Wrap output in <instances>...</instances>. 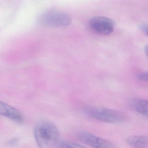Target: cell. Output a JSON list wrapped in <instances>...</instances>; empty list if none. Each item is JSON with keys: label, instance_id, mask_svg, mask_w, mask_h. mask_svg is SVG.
I'll use <instances>...</instances> for the list:
<instances>
[{"label": "cell", "instance_id": "6da1fadb", "mask_svg": "<svg viewBox=\"0 0 148 148\" xmlns=\"http://www.w3.org/2000/svg\"><path fill=\"white\" fill-rule=\"evenodd\" d=\"M34 137L40 148H47L57 145L59 142L60 132L54 124L49 121L39 122L35 126Z\"/></svg>", "mask_w": 148, "mask_h": 148}, {"label": "cell", "instance_id": "4fadbf2b", "mask_svg": "<svg viewBox=\"0 0 148 148\" xmlns=\"http://www.w3.org/2000/svg\"><path fill=\"white\" fill-rule=\"evenodd\" d=\"M144 50L145 53L146 55H147V52H148V45H146L144 47Z\"/></svg>", "mask_w": 148, "mask_h": 148}, {"label": "cell", "instance_id": "8992f818", "mask_svg": "<svg viewBox=\"0 0 148 148\" xmlns=\"http://www.w3.org/2000/svg\"><path fill=\"white\" fill-rule=\"evenodd\" d=\"M0 114L17 123H22L24 120L23 115L21 112L1 101H0Z\"/></svg>", "mask_w": 148, "mask_h": 148}, {"label": "cell", "instance_id": "7c38bea8", "mask_svg": "<svg viewBox=\"0 0 148 148\" xmlns=\"http://www.w3.org/2000/svg\"><path fill=\"white\" fill-rule=\"evenodd\" d=\"M18 140L17 139H13L8 142V144L11 145H14L18 143Z\"/></svg>", "mask_w": 148, "mask_h": 148}, {"label": "cell", "instance_id": "52a82bcc", "mask_svg": "<svg viewBox=\"0 0 148 148\" xmlns=\"http://www.w3.org/2000/svg\"><path fill=\"white\" fill-rule=\"evenodd\" d=\"M129 106L132 110L138 113L145 116H148V102L146 99H134L130 101Z\"/></svg>", "mask_w": 148, "mask_h": 148}, {"label": "cell", "instance_id": "30bf717a", "mask_svg": "<svg viewBox=\"0 0 148 148\" xmlns=\"http://www.w3.org/2000/svg\"><path fill=\"white\" fill-rule=\"evenodd\" d=\"M138 78L143 82H148V73L147 72H144L139 73L138 75Z\"/></svg>", "mask_w": 148, "mask_h": 148}, {"label": "cell", "instance_id": "ba28073f", "mask_svg": "<svg viewBox=\"0 0 148 148\" xmlns=\"http://www.w3.org/2000/svg\"><path fill=\"white\" fill-rule=\"evenodd\" d=\"M126 141L129 145L134 148H145L148 146V138L144 136H130L126 139Z\"/></svg>", "mask_w": 148, "mask_h": 148}, {"label": "cell", "instance_id": "277c9868", "mask_svg": "<svg viewBox=\"0 0 148 148\" xmlns=\"http://www.w3.org/2000/svg\"><path fill=\"white\" fill-rule=\"evenodd\" d=\"M114 21L106 17H93L89 21L91 29L96 33L101 35L110 34L114 30Z\"/></svg>", "mask_w": 148, "mask_h": 148}, {"label": "cell", "instance_id": "9c48e42d", "mask_svg": "<svg viewBox=\"0 0 148 148\" xmlns=\"http://www.w3.org/2000/svg\"><path fill=\"white\" fill-rule=\"evenodd\" d=\"M58 147L60 148H82L85 146L81 145L78 144L76 143L73 142H68V141H62L59 142L58 143Z\"/></svg>", "mask_w": 148, "mask_h": 148}, {"label": "cell", "instance_id": "3957f363", "mask_svg": "<svg viewBox=\"0 0 148 148\" xmlns=\"http://www.w3.org/2000/svg\"><path fill=\"white\" fill-rule=\"evenodd\" d=\"M40 22L45 25L53 27H65L72 21L71 16L66 13L52 11L43 14L40 18Z\"/></svg>", "mask_w": 148, "mask_h": 148}, {"label": "cell", "instance_id": "8fae6325", "mask_svg": "<svg viewBox=\"0 0 148 148\" xmlns=\"http://www.w3.org/2000/svg\"><path fill=\"white\" fill-rule=\"evenodd\" d=\"M140 29L148 36V25L146 23H144L140 25Z\"/></svg>", "mask_w": 148, "mask_h": 148}, {"label": "cell", "instance_id": "5b68a950", "mask_svg": "<svg viewBox=\"0 0 148 148\" xmlns=\"http://www.w3.org/2000/svg\"><path fill=\"white\" fill-rule=\"evenodd\" d=\"M77 138L83 143L93 148H115L114 145L110 141L86 132H79L77 134Z\"/></svg>", "mask_w": 148, "mask_h": 148}, {"label": "cell", "instance_id": "7a4b0ae2", "mask_svg": "<svg viewBox=\"0 0 148 148\" xmlns=\"http://www.w3.org/2000/svg\"><path fill=\"white\" fill-rule=\"evenodd\" d=\"M87 113L95 119L110 123H119L125 119L121 112L107 108H92L88 110Z\"/></svg>", "mask_w": 148, "mask_h": 148}]
</instances>
